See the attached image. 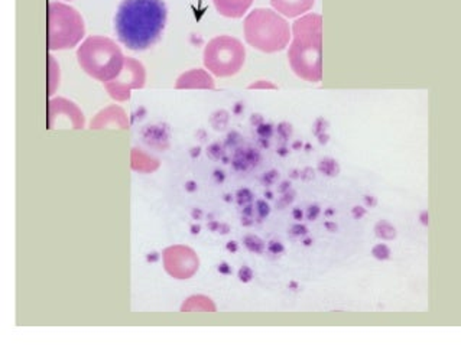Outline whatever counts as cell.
Wrapping results in <instances>:
<instances>
[{
    "mask_svg": "<svg viewBox=\"0 0 461 345\" xmlns=\"http://www.w3.org/2000/svg\"><path fill=\"white\" fill-rule=\"evenodd\" d=\"M166 25L164 0H123L115 16L119 43L131 51H145L161 38Z\"/></svg>",
    "mask_w": 461,
    "mask_h": 345,
    "instance_id": "obj_1",
    "label": "cell"
},
{
    "mask_svg": "<svg viewBox=\"0 0 461 345\" xmlns=\"http://www.w3.org/2000/svg\"><path fill=\"white\" fill-rule=\"evenodd\" d=\"M288 61L293 74L301 80H323V16L318 13H306L293 22Z\"/></svg>",
    "mask_w": 461,
    "mask_h": 345,
    "instance_id": "obj_2",
    "label": "cell"
},
{
    "mask_svg": "<svg viewBox=\"0 0 461 345\" xmlns=\"http://www.w3.org/2000/svg\"><path fill=\"white\" fill-rule=\"evenodd\" d=\"M246 43L258 51L281 52L288 45L292 29L288 21L276 10L259 8L251 10L243 22Z\"/></svg>",
    "mask_w": 461,
    "mask_h": 345,
    "instance_id": "obj_3",
    "label": "cell"
},
{
    "mask_svg": "<svg viewBox=\"0 0 461 345\" xmlns=\"http://www.w3.org/2000/svg\"><path fill=\"white\" fill-rule=\"evenodd\" d=\"M124 58L120 47L106 36H90L77 51V60L82 71L103 84L120 74Z\"/></svg>",
    "mask_w": 461,
    "mask_h": 345,
    "instance_id": "obj_4",
    "label": "cell"
},
{
    "mask_svg": "<svg viewBox=\"0 0 461 345\" xmlns=\"http://www.w3.org/2000/svg\"><path fill=\"white\" fill-rule=\"evenodd\" d=\"M86 34L84 21L73 6L49 2L48 5V48L49 51L71 49L80 44Z\"/></svg>",
    "mask_w": 461,
    "mask_h": 345,
    "instance_id": "obj_5",
    "label": "cell"
},
{
    "mask_svg": "<svg viewBox=\"0 0 461 345\" xmlns=\"http://www.w3.org/2000/svg\"><path fill=\"white\" fill-rule=\"evenodd\" d=\"M246 49L237 38L220 35L213 38L204 48L203 61L207 70L216 77H232L242 70Z\"/></svg>",
    "mask_w": 461,
    "mask_h": 345,
    "instance_id": "obj_6",
    "label": "cell"
},
{
    "mask_svg": "<svg viewBox=\"0 0 461 345\" xmlns=\"http://www.w3.org/2000/svg\"><path fill=\"white\" fill-rule=\"evenodd\" d=\"M146 82L145 67L132 57L124 58V65L120 74L109 82H104V88L109 95L116 102H126L131 99V91L144 88Z\"/></svg>",
    "mask_w": 461,
    "mask_h": 345,
    "instance_id": "obj_7",
    "label": "cell"
},
{
    "mask_svg": "<svg viewBox=\"0 0 461 345\" xmlns=\"http://www.w3.org/2000/svg\"><path fill=\"white\" fill-rule=\"evenodd\" d=\"M164 267L175 279H191L197 273L200 260L197 253L187 246H171L162 252Z\"/></svg>",
    "mask_w": 461,
    "mask_h": 345,
    "instance_id": "obj_8",
    "label": "cell"
},
{
    "mask_svg": "<svg viewBox=\"0 0 461 345\" xmlns=\"http://www.w3.org/2000/svg\"><path fill=\"white\" fill-rule=\"evenodd\" d=\"M61 121H64V126L68 123L71 129H82L86 123L76 103L63 97L51 99L48 103V128L55 129Z\"/></svg>",
    "mask_w": 461,
    "mask_h": 345,
    "instance_id": "obj_9",
    "label": "cell"
},
{
    "mask_svg": "<svg viewBox=\"0 0 461 345\" xmlns=\"http://www.w3.org/2000/svg\"><path fill=\"white\" fill-rule=\"evenodd\" d=\"M117 128V129H129L131 123L128 119V115L124 113V110L119 106H109L102 112L95 115V117L91 120L90 128L91 129H104V128Z\"/></svg>",
    "mask_w": 461,
    "mask_h": 345,
    "instance_id": "obj_10",
    "label": "cell"
},
{
    "mask_svg": "<svg viewBox=\"0 0 461 345\" xmlns=\"http://www.w3.org/2000/svg\"><path fill=\"white\" fill-rule=\"evenodd\" d=\"M178 90H214L216 84L213 77L201 68H194L181 74L175 82Z\"/></svg>",
    "mask_w": 461,
    "mask_h": 345,
    "instance_id": "obj_11",
    "label": "cell"
},
{
    "mask_svg": "<svg viewBox=\"0 0 461 345\" xmlns=\"http://www.w3.org/2000/svg\"><path fill=\"white\" fill-rule=\"evenodd\" d=\"M315 0H271L273 10L286 18H298L310 12Z\"/></svg>",
    "mask_w": 461,
    "mask_h": 345,
    "instance_id": "obj_12",
    "label": "cell"
},
{
    "mask_svg": "<svg viewBox=\"0 0 461 345\" xmlns=\"http://www.w3.org/2000/svg\"><path fill=\"white\" fill-rule=\"evenodd\" d=\"M255 0H213L216 10L221 16L237 19L246 15Z\"/></svg>",
    "mask_w": 461,
    "mask_h": 345,
    "instance_id": "obj_13",
    "label": "cell"
},
{
    "mask_svg": "<svg viewBox=\"0 0 461 345\" xmlns=\"http://www.w3.org/2000/svg\"><path fill=\"white\" fill-rule=\"evenodd\" d=\"M159 167V162L157 159H153L142 149H133L132 150V169L142 172V174H150L153 171H157Z\"/></svg>",
    "mask_w": 461,
    "mask_h": 345,
    "instance_id": "obj_14",
    "label": "cell"
},
{
    "mask_svg": "<svg viewBox=\"0 0 461 345\" xmlns=\"http://www.w3.org/2000/svg\"><path fill=\"white\" fill-rule=\"evenodd\" d=\"M216 312V305L213 303V300L210 299L208 296L204 295H195V296H190L185 303H183V307H181V312Z\"/></svg>",
    "mask_w": 461,
    "mask_h": 345,
    "instance_id": "obj_15",
    "label": "cell"
},
{
    "mask_svg": "<svg viewBox=\"0 0 461 345\" xmlns=\"http://www.w3.org/2000/svg\"><path fill=\"white\" fill-rule=\"evenodd\" d=\"M259 156L256 152H246V154L242 155H236V158L233 159V168L236 171H247L250 168H254L258 165Z\"/></svg>",
    "mask_w": 461,
    "mask_h": 345,
    "instance_id": "obj_16",
    "label": "cell"
},
{
    "mask_svg": "<svg viewBox=\"0 0 461 345\" xmlns=\"http://www.w3.org/2000/svg\"><path fill=\"white\" fill-rule=\"evenodd\" d=\"M243 246L250 253L255 254H263L265 250H267V243H265L260 237L255 236V234H246L243 237Z\"/></svg>",
    "mask_w": 461,
    "mask_h": 345,
    "instance_id": "obj_17",
    "label": "cell"
},
{
    "mask_svg": "<svg viewBox=\"0 0 461 345\" xmlns=\"http://www.w3.org/2000/svg\"><path fill=\"white\" fill-rule=\"evenodd\" d=\"M374 234H376L377 239L389 241V240H394L396 237V230L392 224L387 223L386 219H381V222L376 223V226H374Z\"/></svg>",
    "mask_w": 461,
    "mask_h": 345,
    "instance_id": "obj_18",
    "label": "cell"
},
{
    "mask_svg": "<svg viewBox=\"0 0 461 345\" xmlns=\"http://www.w3.org/2000/svg\"><path fill=\"white\" fill-rule=\"evenodd\" d=\"M49 60V88H48V95L49 97H52L54 93L57 91L58 88V84H60V67H58V62L54 60L52 55H49L48 57Z\"/></svg>",
    "mask_w": 461,
    "mask_h": 345,
    "instance_id": "obj_19",
    "label": "cell"
},
{
    "mask_svg": "<svg viewBox=\"0 0 461 345\" xmlns=\"http://www.w3.org/2000/svg\"><path fill=\"white\" fill-rule=\"evenodd\" d=\"M318 171L321 174H323V175H326V176L334 178V176L339 175L340 167H339V163L335 162L334 159L324 158V159H321V162L318 163Z\"/></svg>",
    "mask_w": 461,
    "mask_h": 345,
    "instance_id": "obj_20",
    "label": "cell"
},
{
    "mask_svg": "<svg viewBox=\"0 0 461 345\" xmlns=\"http://www.w3.org/2000/svg\"><path fill=\"white\" fill-rule=\"evenodd\" d=\"M234 197H236L237 204H239L240 206H243V205H246V204H251V202H254V200H255L254 192H251V191L247 189V188H242V189L237 191Z\"/></svg>",
    "mask_w": 461,
    "mask_h": 345,
    "instance_id": "obj_21",
    "label": "cell"
},
{
    "mask_svg": "<svg viewBox=\"0 0 461 345\" xmlns=\"http://www.w3.org/2000/svg\"><path fill=\"white\" fill-rule=\"evenodd\" d=\"M255 209H256V214H258V223H262L263 219H267L271 214V206L265 200H258Z\"/></svg>",
    "mask_w": 461,
    "mask_h": 345,
    "instance_id": "obj_22",
    "label": "cell"
},
{
    "mask_svg": "<svg viewBox=\"0 0 461 345\" xmlns=\"http://www.w3.org/2000/svg\"><path fill=\"white\" fill-rule=\"evenodd\" d=\"M372 256L376 260H381V261L389 260V257H390V248L386 244H376L372 248Z\"/></svg>",
    "mask_w": 461,
    "mask_h": 345,
    "instance_id": "obj_23",
    "label": "cell"
},
{
    "mask_svg": "<svg viewBox=\"0 0 461 345\" xmlns=\"http://www.w3.org/2000/svg\"><path fill=\"white\" fill-rule=\"evenodd\" d=\"M295 197H297V192H295V191H292V189H289L288 192H285V194H282L281 198H279V200L276 201V209H278V210H284V209H286L288 205H291V204L293 202V200H295Z\"/></svg>",
    "mask_w": 461,
    "mask_h": 345,
    "instance_id": "obj_24",
    "label": "cell"
},
{
    "mask_svg": "<svg viewBox=\"0 0 461 345\" xmlns=\"http://www.w3.org/2000/svg\"><path fill=\"white\" fill-rule=\"evenodd\" d=\"M249 90H278V86H275L273 82L268 80H258L255 82H251L250 86H247Z\"/></svg>",
    "mask_w": 461,
    "mask_h": 345,
    "instance_id": "obj_25",
    "label": "cell"
},
{
    "mask_svg": "<svg viewBox=\"0 0 461 345\" xmlns=\"http://www.w3.org/2000/svg\"><path fill=\"white\" fill-rule=\"evenodd\" d=\"M267 250L269 254H273V256H281L285 253V246L281 243V241H278V240H271L268 244H267Z\"/></svg>",
    "mask_w": 461,
    "mask_h": 345,
    "instance_id": "obj_26",
    "label": "cell"
},
{
    "mask_svg": "<svg viewBox=\"0 0 461 345\" xmlns=\"http://www.w3.org/2000/svg\"><path fill=\"white\" fill-rule=\"evenodd\" d=\"M237 278H239V281L242 283H249V282L254 281L255 273H254V270H251L249 266L245 265V266H242L239 269V272H237Z\"/></svg>",
    "mask_w": 461,
    "mask_h": 345,
    "instance_id": "obj_27",
    "label": "cell"
},
{
    "mask_svg": "<svg viewBox=\"0 0 461 345\" xmlns=\"http://www.w3.org/2000/svg\"><path fill=\"white\" fill-rule=\"evenodd\" d=\"M289 234H291V237H305V236H308V227L298 223V224H293L291 228H289Z\"/></svg>",
    "mask_w": 461,
    "mask_h": 345,
    "instance_id": "obj_28",
    "label": "cell"
},
{
    "mask_svg": "<svg viewBox=\"0 0 461 345\" xmlns=\"http://www.w3.org/2000/svg\"><path fill=\"white\" fill-rule=\"evenodd\" d=\"M279 178V172L278 171H269V172H267V174H265L263 176H262V179H260V181H262V184L265 185V187H272L275 182H276V179Z\"/></svg>",
    "mask_w": 461,
    "mask_h": 345,
    "instance_id": "obj_29",
    "label": "cell"
},
{
    "mask_svg": "<svg viewBox=\"0 0 461 345\" xmlns=\"http://www.w3.org/2000/svg\"><path fill=\"white\" fill-rule=\"evenodd\" d=\"M319 214H321L319 205L318 204H311V205H308V209H306L305 217H306V219H308V222H315Z\"/></svg>",
    "mask_w": 461,
    "mask_h": 345,
    "instance_id": "obj_30",
    "label": "cell"
},
{
    "mask_svg": "<svg viewBox=\"0 0 461 345\" xmlns=\"http://www.w3.org/2000/svg\"><path fill=\"white\" fill-rule=\"evenodd\" d=\"M366 214H368L366 209H365V206H361V205H356V206H353V209H352V215H353L355 219H361Z\"/></svg>",
    "mask_w": 461,
    "mask_h": 345,
    "instance_id": "obj_31",
    "label": "cell"
},
{
    "mask_svg": "<svg viewBox=\"0 0 461 345\" xmlns=\"http://www.w3.org/2000/svg\"><path fill=\"white\" fill-rule=\"evenodd\" d=\"M217 272L223 276H230L233 273L232 266L227 263V261H221V263L217 266Z\"/></svg>",
    "mask_w": 461,
    "mask_h": 345,
    "instance_id": "obj_32",
    "label": "cell"
},
{
    "mask_svg": "<svg viewBox=\"0 0 461 345\" xmlns=\"http://www.w3.org/2000/svg\"><path fill=\"white\" fill-rule=\"evenodd\" d=\"M255 211H256V209L254 206V204H246V205H243L242 215H246V217H251V218H254Z\"/></svg>",
    "mask_w": 461,
    "mask_h": 345,
    "instance_id": "obj_33",
    "label": "cell"
},
{
    "mask_svg": "<svg viewBox=\"0 0 461 345\" xmlns=\"http://www.w3.org/2000/svg\"><path fill=\"white\" fill-rule=\"evenodd\" d=\"M363 202H365L366 209H373V206L377 205V200L373 195H365L363 197Z\"/></svg>",
    "mask_w": 461,
    "mask_h": 345,
    "instance_id": "obj_34",
    "label": "cell"
},
{
    "mask_svg": "<svg viewBox=\"0 0 461 345\" xmlns=\"http://www.w3.org/2000/svg\"><path fill=\"white\" fill-rule=\"evenodd\" d=\"M208 155L212 159H218L221 156V150H220V146L218 145H214L208 149Z\"/></svg>",
    "mask_w": 461,
    "mask_h": 345,
    "instance_id": "obj_35",
    "label": "cell"
},
{
    "mask_svg": "<svg viewBox=\"0 0 461 345\" xmlns=\"http://www.w3.org/2000/svg\"><path fill=\"white\" fill-rule=\"evenodd\" d=\"M213 178H214V182L220 185V184L225 182V179H226V174L223 172L221 169H216V171H214V175H213Z\"/></svg>",
    "mask_w": 461,
    "mask_h": 345,
    "instance_id": "obj_36",
    "label": "cell"
},
{
    "mask_svg": "<svg viewBox=\"0 0 461 345\" xmlns=\"http://www.w3.org/2000/svg\"><path fill=\"white\" fill-rule=\"evenodd\" d=\"M314 176H315V174H314V169H311V168H306V169H304L301 172V179H302V181H311V179Z\"/></svg>",
    "mask_w": 461,
    "mask_h": 345,
    "instance_id": "obj_37",
    "label": "cell"
},
{
    "mask_svg": "<svg viewBox=\"0 0 461 345\" xmlns=\"http://www.w3.org/2000/svg\"><path fill=\"white\" fill-rule=\"evenodd\" d=\"M324 228L330 233H337L339 231V224L331 222V219H327V222L324 223Z\"/></svg>",
    "mask_w": 461,
    "mask_h": 345,
    "instance_id": "obj_38",
    "label": "cell"
},
{
    "mask_svg": "<svg viewBox=\"0 0 461 345\" xmlns=\"http://www.w3.org/2000/svg\"><path fill=\"white\" fill-rule=\"evenodd\" d=\"M220 224L217 219H210V222L207 223V228L212 231V233H218V228H220Z\"/></svg>",
    "mask_w": 461,
    "mask_h": 345,
    "instance_id": "obj_39",
    "label": "cell"
},
{
    "mask_svg": "<svg viewBox=\"0 0 461 345\" xmlns=\"http://www.w3.org/2000/svg\"><path fill=\"white\" fill-rule=\"evenodd\" d=\"M197 182H195V181H187L185 182V185H184V189L188 192V194H194V192L195 191H197Z\"/></svg>",
    "mask_w": 461,
    "mask_h": 345,
    "instance_id": "obj_40",
    "label": "cell"
},
{
    "mask_svg": "<svg viewBox=\"0 0 461 345\" xmlns=\"http://www.w3.org/2000/svg\"><path fill=\"white\" fill-rule=\"evenodd\" d=\"M226 250L229 253H237V250H239V244H237L234 240H230L226 243Z\"/></svg>",
    "mask_w": 461,
    "mask_h": 345,
    "instance_id": "obj_41",
    "label": "cell"
},
{
    "mask_svg": "<svg viewBox=\"0 0 461 345\" xmlns=\"http://www.w3.org/2000/svg\"><path fill=\"white\" fill-rule=\"evenodd\" d=\"M191 217H192V219H195V222H200V219H203V217H204V213H203L201 209H192Z\"/></svg>",
    "mask_w": 461,
    "mask_h": 345,
    "instance_id": "obj_42",
    "label": "cell"
},
{
    "mask_svg": "<svg viewBox=\"0 0 461 345\" xmlns=\"http://www.w3.org/2000/svg\"><path fill=\"white\" fill-rule=\"evenodd\" d=\"M292 217H293V219H297V222H302L304 217H305V213L301 209H293L292 210Z\"/></svg>",
    "mask_w": 461,
    "mask_h": 345,
    "instance_id": "obj_43",
    "label": "cell"
},
{
    "mask_svg": "<svg viewBox=\"0 0 461 345\" xmlns=\"http://www.w3.org/2000/svg\"><path fill=\"white\" fill-rule=\"evenodd\" d=\"M289 189H291V182L289 181H284V182H281V185L278 187L279 194H285V192H288Z\"/></svg>",
    "mask_w": 461,
    "mask_h": 345,
    "instance_id": "obj_44",
    "label": "cell"
},
{
    "mask_svg": "<svg viewBox=\"0 0 461 345\" xmlns=\"http://www.w3.org/2000/svg\"><path fill=\"white\" fill-rule=\"evenodd\" d=\"M279 133H281L284 137H288L291 134L289 124H281V126H279Z\"/></svg>",
    "mask_w": 461,
    "mask_h": 345,
    "instance_id": "obj_45",
    "label": "cell"
},
{
    "mask_svg": "<svg viewBox=\"0 0 461 345\" xmlns=\"http://www.w3.org/2000/svg\"><path fill=\"white\" fill-rule=\"evenodd\" d=\"M254 224H255L254 218H251V217H246V215H242V226H243V227H251Z\"/></svg>",
    "mask_w": 461,
    "mask_h": 345,
    "instance_id": "obj_46",
    "label": "cell"
},
{
    "mask_svg": "<svg viewBox=\"0 0 461 345\" xmlns=\"http://www.w3.org/2000/svg\"><path fill=\"white\" fill-rule=\"evenodd\" d=\"M161 259V256H159V253H157V252H153V253H149L148 256H146V260L149 261V263H157V261Z\"/></svg>",
    "mask_w": 461,
    "mask_h": 345,
    "instance_id": "obj_47",
    "label": "cell"
},
{
    "mask_svg": "<svg viewBox=\"0 0 461 345\" xmlns=\"http://www.w3.org/2000/svg\"><path fill=\"white\" fill-rule=\"evenodd\" d=\"M230 230H232V227H230L229 224L221 223V224H220V228H218V233L221 234V236H226V234L230 233Z\"/></svg>",
    "mask_w": 461,
    "mask_h": 345,
    "instance_id": "obj_48",
    "label": "cell"
},
{
    "mask_svg": "<svg viewBox=\"0 0 461 345\" xmlns=\"http://www.w3.org/2000/svg\"><path fill=\"white\" fill-rule=\"evenodd\" d=\"M200 231H201V226L200 224H192L190 227V233L192 234V236H199Z\"/></svg>",
    "mask_w": 461,
    "mask_h": 345,
    "instance_id": "obj_49",
    "label": "cell"
},
{
    "mask_svg": "<svg viewBox=\"0 0 461 345\" xmlns=\"http://www.w3.org/2000/svg\"><path fill=\"white\" fill-rule=\"evenodd\" d=\"M271 132H272L271 126H260V128H259V133H260L262 136H265V137H268V136L271 134Z\"/></svg>",
    "mask_w": 461,
    "mask_h": 345,
    "instance_id": "obj_50",
    "label": "cell"
},
{
    "mask_svg": "<svg viewBox=\"0 0 461 345\" xmlns=\"http://www.w3.org/2000/svg\"><path fill=\"white\" fill-rule=\"evenodd\" d=\"M302 246H305V247H310V246H313V239L311 237H304V240H302Z\"/></svg>",
    "mask_w": 461,
    "mask_h": 345,
    "instance_id": "obj_51",
    "label": "cell"
},
{
    "mask_svg": "<svg viewBox=\"0 0 461 345\" xmlns=\"http://www.w3.org/2000/svg\"><path fill=\"white\" fill-rule=\"evenodd\" d=\"M292 179H298L301 178V172L300 171H291V175H289Z\"/></svg>",
    "mask_w": 461,
    "mask_h": 345,
    "instance_id": "obj_52",
    "label": "cell"
},
{
    "mask_svg": "<svg viewBox=\"0 0 461 345\" xmlns=\"http://www.w3.org/2000/svg\"><path fill=\"white\" fill-rule=\"evenodd\" d=\"M335 214V211H334V209H327L326 210V213H324V215L327 217V218H330V217H333Z\"/></svg>",
    "mask_w": 461,
    "mask_h": 345,
    "instance_id": "obj_53",
    "label": "cell"
},
{
    "mask_svg": "<svg viewBox=\"0 0 461 345\" xmlns=\"http://www.w3.org/2000/svg\"><path fill=\"white\" fill-rule=\"evenodd\" d=\"M265 198L272 200L273 198V192L272 191H265Z\"/></svg>",
    "mask_w": 461,
    "mask_h": 345,
    "instance_id": "obj_54",
    "label": "cell"
},
{
    "mask_svg": "<svg viewBox=\"0 0 461 345\" xmlns=\"http://www.w3.org/2000/svg\"><path fill=\"white\" fill-rule=\"evenodd\" d=\"M223 200H225L226 202H232L233 201V195L232 194H226L225 197H223Z\"/></svg>",
    "mask_w": 461,
    "mask_h": 345,
    "instance_id": "obj_55",
    "label": "cell"
},
{
    "mask_svg": "<svg viewBox=\"0 0 461 345\" xmlns=\"http://www.w3.org/2000/svg\"><path fill=\"white\" fill-rule=\"evenodd\" d=\"M289 287L292 289V291H297V287H298V283H295V282H291V283H289Z\"/></svg>",
    "mask_w": 461,
    "mask_h": 345,
    "instance_id": "obj_56",
    "label": "cell"
},
{
    "mask_svg": "<svg viewBox=\"0 0 461 345\" xmlns=\"http://www.w3.org/2000/svg\"><path fill=\"white\" fill-rule=\"evenodd\" d=\"M67 2H71V0H67Z\"/></svg>",
    "mask_w": 461,
    "mask_h": 345,
    "instance_id": "obj_57",
    "label": "cell"
}]
</instances>
